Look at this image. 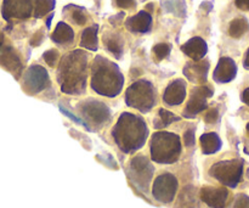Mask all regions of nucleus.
<instances>
[{
  "label": "nucleus",
  "instance_id": "412c9836",
  "mask_svg": "<svg viewBox=\"0 0 249 208\" xmlns=\"http://www.w3.org/2000/svg\"><path fill=\"white\" fill-rule=\"evenodd\" d=\"M104 45L107 49V51H109L116 58H121L122 55H123L124 41L123 38L118 33H113V32L105 33Z\"/></svg>",
  "mask_w": 249,
  "mask_h": 208
},
{
  "label": "nucleus",
  "instance_id": "9d476101",
  "mask_svg": "<svg viewBox=\"0 0 249 208\" xmlns=\"http://www.w3.org/2000/svg\"><path fill=\"white\" fill-rule=\"evenodd\" d=\"M22 85L29 95L39 94L50 85L48 71L39 65H32L24 72Z\"/></svg>",
  "mask_w": 249,
  "mask_h": 208
},
{
  "label": "nucleus",
  "instance_id": "2eb2a0df",
  "mask_svg": "<svg viewBox=\"0 0 249 208\" xmlns=\"http://www.w3.org/2000/svg\"><path fill=\"white\" fill-rule=\"evenodd\" d=\"M0 65L18 79L22 73V62L14 48L7 45L0 46Z\"/></svg>",
  "mask_w": 249,
  "mask_h": 208
},
{
  "label": "nucleus",
  "instance_id": "58836bf2",
  "mask_svg": "<svg viewBox=\"0 0 249 208\" xmlns=\"http://www.w3.org/2000/svg\"><path fill=\"white\" fill-rule=\"evenodd\" d=\"M247 132H248V133H249V123L247 124Z\"/></svg>",
  "mask_w": 249,
  "mask_h": 208
},
{
  "label": "nucleus",
  "instance_id": "72a5a7b5",
  "mask_svg": "<svg viewBox=\"0 0 249 208\" xmlns=\"http://www.w3.org/2000/svg\"><path fill=\"white\" fill-rule=\"evenodd\" d=\"M44 40V31H38L31 39V45L32 46H39Z\"/></svg>",
  "mask_w": 249,
  "mask_h": 208
},
{
  "label": "nucleus",
  "instance_id": "39448f33",
  "mask_svg": "<svg viewBox=\"0 0 249 208\" xmlns=\"http://www.w3.org/2000/svg\"><path fill=\"white\" fill-rule=\"evenodd\" d=\"M79 113V123H83L89 131L97 132L111 122V110L105 102L100 100L85 99L77 105Z\"/></svg>",
  "mask_w": 249,
  "mask_h": 208
},
{
  "label": "nucleus",
  "instance_id": "b1692460",
  "mask_svg": "<svg viewBox=\"0 0 249 208\" xmlns=\"http://www.w3.org/2000/svg\"><path fill=\"white\" fill-rule=\"evenodd\" d=\"M63 14L67 15L68 19L73 22V23L78 24V26H83L87 23L88 21V14L87 10L84 7L77 6V5H67L63 9Z\"/></svg>",
  "mask_w": 249,
  "mask_h": 208
},
{
  "label": "nucleus",
  "instance_id": "ddd939ff",
  "mask_svg": "<svg viewBox=\"0 0 249 208\" xmlns=\"http://www.w3.org/2000/svg\"><path fill=\"white\" fill-rule=\"evenodd\" d=\"M199 197L211 208H226L230 192L226 188L203 187L199 191Z\"/></svg>",
  "mask_w": 249,
  "mask_h": 208
},
{
  "label": "nucleus",
  "instance_id": "20e7f679",
  "mask_svg": "<svg viewBox=\"0 0 249 208\" xmlns=\"http://www.w3.org/2000/svg\"><path fill=\"white\" fill-rule=\"evenodd\" d=\"M182 145L179 135L170 132H156L150 141L151 160L158 165H173L181 156Z\"/></svg>",
  "mask_w": 249,
  "mask_h": 208
},
{
  "label": "nucleus",
  "instance_id": "7ed1b4c3",
  "mask_svg": "<svg viewBox=\"0 0 249 208\" xmlns=\"http://www.w3.org/2000/svg\"><path fill=\"white\" fill-rule=\"evenodd\" d=\"M90 85L101 96L116 97L123 90L124 76L117 63L99 55L92 61Z\"/></svg>",
  "mask_w": 249,
  "mask_h": 208
},
{
  "label": "nucleus",
  "instance_id": "4be33fe9",
  "mask_svg": "<svg viewBox=\"0 0 249 208\" xmlns=\"http://www.w3.org/2000/svg\"><path fill=\"white\" fill-rule=\"evenodd\" d=\"M199 143H201L202 153L204 155H213V153L218 152L223 146V141L216 133L203 134L199 139Z\"/></svg>",
  "mask_w": 249,
  "mask_h": 208
},
{
  "label": "nucleus",
  "instance_id": "f704fd0d",
  "mask_svg": "<svg viewBox=\"0 0 249 208\" xmlns=\"http://www.w3.org/2000/svg\"><path fill=\"white\" fill-rule=\"evenodd\" d=\"M235 4L242 11H249V0H235Z\"/></svg>",
  "mask_w": 249,
  "mask_h": 208
},
{
  "label": "nucleus",
  "instance_id": "7c9ffc66",
  "mask_svg": "<svg viewBox=\"0 0 249 208\" xmlns=\"http://www.w3.org/2000/svg\"><path fill=\"white\" fill-rule=\"evenodd\" d=\"M114 1H116V5L119 7V9L130 10V9H135L136 6L135 0H114Z\"/></svg>",
  "mask_w": 249,
  "mask_h": 208
},
{
  "label": "nucleus",
  "instance_id": "a211bd4d",
  "mask_svg": "<svg viewBox=\"0 0 249 208\" xmlns=\"http://www.w3.org/2000/svg\"><path fill=\"white\" fill-rule=\"evenodd\" d=\"M181 51L192 61H201L208 53V45L203 38L194 37L181 45Z\"/></svg>",
  "mask_w": 249,
  "mask_h": 208
},
{
  "label": "nucleus",
  "instance_id": "393cba45",
  "mask_svg": "<svg viewBox=\"0 0 249 208\" xmlns=\"http://www.w3.org/2000/svg\"><path fill=\"white\" fill-rule=\"evenodd\" d=\"M180 119L181 118L178 117L175 113H173V112L168 111V110H164V109H160V111H158L157 118L155 119L153 124H155L156 129H160V128H165V127H168L169 124L174 123V122L180 121Z\"/></svg>",
  "mask_w": 249,
  "mask_h": 208
},
{
  "label": "nucleus",
  "instance_id": "473e14b6",
  "mask_svg": "<svg viewBox=\"0 0 249 208\" xmlns=\"http://www.w3.org/2000/svg\"><path fill=\"white\" fill-rule=\"evenodd\" d=\"M219 119V111L216 109H212L207 112L206 117H204V121L209 124H213L215 123L216 121Z\"/></svg>",
  "mask_w": 249,
  "mask_h": 208
},
{
  "label": "nucleus",
  "instance_id": "f8f14e48",
  "mask_svg": "<svg viewBox=\"0 0 249 208\" xmlns=\"http://www.w3.org/2000/svg\"><path fill=\"white\" fill-rule=\"evenodd\" d=\"M33 14V0H2L4 19H27Z\"/></svg>",
  "mask_w": 249,
  "mask_h": 208
},
{
  "label": "nucleus",
  "instance_id": "f257e3e1",
  "mask_svg": "<svg viewBox=\"0 0 249 208\" xmlns=\"http://www.w3.org/2000/svg\"><path fill=\"white\" fill-rule=\"evenodd\" d=\"M88 54L73 50L66 54L57 68V82L61 92L68 95H82L87 90Z\"/></svg>",
  "mask_w": 249,
  "mask_h": 208
},
{
  "label": "nucleus",
  "instance_id": "e433bc0d",
  "mask_svg": "<svg viewBox=\"0 0 249 208\" xmlns=\"http://www.w3.org/2000/svg\"><path fill=\"white\" fill-rule=\"evenodd\" d=\"M243 66H245V68L249 70V48H248V50L246 51L245 58H243Z\"/></svg>",
  "mask_w": 249,
  "mask_h": 208
},
{
  "label": "nucleus",
  "instance_id": "6ab92c4d",
  "mask_svg": "<svg viewBox=\"0 0 249 208\" xmlns=\"http://www.w3.org/2000/svg\"><path fill=\"white\" fill-rule=\"evenodd\" d=\"M125 27L133 33H147L152 27V16L150 12L142 10L134 16L129 17L125 21Z\"/></svg>",
  "mask_w": 249,
  "mask_h": 208
},
{
  "label": "nucleus",
  "instance_id": "cd10ccee",
  "mask_svg": "<svg viewBox=\"0 0 249 208\" xmlns=\"http://www.w3.org/2000/svg\"><path fill=\"white\" fill-rule=\"evenodd\" d=\"M170 45L167 43H160V44H156L152 49V53L153 55L156 56L158 61L160 60H164L165 57H168L170 54Z\"/></svg>",
  "mask_w": 249,
  "mask_h": 208
},
{
  "label": "nucleus",
  "instance_id": "f03ea898",
  "mask_svg": "<svg viewBox=\"0 0 249 208\" xmlns=\"http://www.w3.org/2000/svg\"><path fill=\"white\" fill-rule=\"evenodd\" d=\"M148 127L139 114L123 112L112 129V136L119 150L134 153L140 150L148 138Z\"/></svg>",
  "mask_w": 249,
  "mask_h": 208
},
{
  "label": "nucleus",
  "instance_id": "f3484780",
  "mask_svg": "<svg viewBox=\"0 0 249 208\" xmlns=\"http://www.w3.org/2000/svg\"><path fill=\"white\" fill-rule=\"evenodd\" d=\"M209 72V61L201 60L186 63L184 68V75L190 82L202 84L207 82Z\"/></svg>",
  "mask_w": 249,
  "mask_h": 208
},
{
  "label": "nucleus",
  "instance_id": "dca6fc26",
  "mask_svg": "<svg viewBox=\"0 0 249 208\" xmlns=\"http://www.w3.org/2000/svg\"><path fill=\"white\" fill-rule=\"evenodd\" d=\"M237 75V65L231 57H221L213 73V79L216 83H229Z\"/></svg>",
  "mask_w": 249,
  "mask_h": 208
},
{
  "label": "nucleus",
  "instance_id": "c9c22d12",
  "mask_svg": "<svg viewBox=\"0 0 249 208\" xmlns=\"http://www.w3.org/2000/svg\"><path fill=\"white\" fill-rule=\"evenodd\" d=\"M242 101L245 102V104L247 105V106H249V88H247V89H246L245 92H243Z\"/></svg>",
  "mask_w": 249,
  "mask_h": 208
},
{
  "label": "nucleus",
  "instance_id": "4468645a",
  "mask_svg": "<svg viewBox=\"0 0 249 208\" xmlns=\"http://www.w3.org/2000/svg\"><path fill=\"white\" fill-rule=\"evenodd\" d=\"M186 88L187 84L182 78L173 80L163 93V101L168 106H179L186 99Z\"/></svg>",
  "mask_w": 249,
  "mask_h": 208
},
{
  "label": "nucleus",
  "instance_id": "9b49d317",
  "mask_svg": "<svg viewBox=\"0 0 249 208\" xmlns=\"http://www.w3.org/2000/svg\"><path fill=\"white\" fill-rule=\"evenodd\" d=\"M213 89L211 87H196L192 89L191 96L189 102L185 107L182 116L185 118H195L198 113H201L203 110L208 106V99L213 96Z\"/></svg>",
  "mask_w": 249,
  "mask_h": 208
},
{
  "label": "nucleus",
  "instance_id": "c85d7f7f",
  "mask_svg": "<svg viewBox=\"0 0 249 208\" xmlns=\"http://www.w3.org/2000/svg\"><path fill=\"white\" fill-rule=\"evenodd\" d=\"M58 57H60V54H58L56 49H50V50L45 51L43 55V58L50 67H55L58 61Z\"/></svg>",
  "mask_w": 249,
  "mask_h": 208
},
{
  "label": "nucleus",
  "instance_id": "0eeeda50",
  "mask_svg": "<svg viewBox=\"0 0 249 208\" xmlns=\"http://www.w3.org/2000/svg\"><path fill=\"white\" fill-rule=\"evenodd\" d=\"M128 178L136 191L146 195L155 174V167L145 155H138L129 162Z\"/></svg>",
  "mask_w": 249,
  "mask_h": 208
},
{
  "label": "nucleus",
  "instance_id": "5701e85b",
  "mask_svg": "<svg viewBox=\"0 0 249 208\" xmlns=\"http://www.w3.org/2000/svg\"><path fill=\"white\" fill-rule=\"evenodd\" d=\"M97 32H99V24H94V26L85 28L82 33L80 46L84 49H88V50L96 51L99 49Z\"/></svg>",
  "mask_w": 249,
  "mask_h": 208
},
{
  "label": "nucleus",
  "instance_id": "bb28decb",
  "mask_svg": "<svg viewBox=\"0 0 249 208\" xmlns=\"http://www.w3.org/2000/svg\"><path fill=\"white\" fill-rule=\"evenodd\" d=\"M249 29V23L246 19L240 17V19H235L230 23L229 27V34H230L232 38H241L243 34L246 33Z\"/></svg>",
  "mask_w": 249,
  "mask_h": 208
},
{
  "label": "nucleus",
  "instance_id": "4c0bfd02",
  "mask_svg": "<svg viewBox=\"0 0 249 208\" xmlns=\"http://www.w3.org/2000/svg\"><path fill=\"white\" fill-rule=\"evenodd\" d=\"M2 41H4V36H2V34L0 33V46L2 45Z\"/></svg>",
  "mask_w": 249,
  "mask_h": 208
},
{
  "label": "nucleus",
  "instance_id": "6e6552de",
  "mask_svg": "<svg viewBox=\"0 0 249 208\" xmlns=\"http://www.w3.org/2000/svg\"><path fill=\"white\" fill-rule=\"evenodd\" d=\"M243 160H226L214 163L209 170V174L220 184L229 188H236L242 180Z\"/></svg>",
  "mask_w": 249,
  "mask_h": 208
},
{
  "label": "nucleus",
  "instance_id": "a878e982",
  "mask_svg": "<svg viewBox=\"0 0 249 208\" xmlns=\"http://www.w3.org/2000/svg\"><path fill=\"white\" fill-rule=\"evenodd\" d=\"M56 0H34L33 16L41 19L55 9Z\"/></svg>",
  "mask_w": 249,
  "mask_h": 208
},
{
  "label": "nucleus",
  "instance_id": "c756f323",
  "mask_svg": "<svg viewBox=\"0 0 249 208\" xmlns=\"http://www.w3.org/2000/svg\"><path fill=\"white\" fill-rule=\"evenodd\" d=\"M232 208H249V196L245 194H238Z\"/></svg>",
  "mask_w": 249,
  "mask_h": 208
},
{
  "label": "nucleus",
  "instance_id": "423d86ee",
  "mask_svg": "<svg viewBox=\"0 0 249 208\" xmlns=\"http://www.w3.org/2000/svg\"><path fill=\"white\" fill-rule=\"evenodd\" d=\"M125 104L141 113L150 112L157 104V92L155 85L146 79L134 82L125 92Z\"/></svg>",
  "mask_w": 249,
  "mask_h": 208
},
{
  "label": "nucleus",
  "instance_id": "2f4dec72",
  "mask_svg": "<svg viewBox=\"0 0 249 208\" xmlns=\"http://www.w3.org/2000/svg\"><path fill=\"white\" fill-rule=\"evenodd\" d=\"M184 144L187 148L195 145V129H189L184 134Z\"/></svg>",
  "mask_w": 249,
  "mask_h": 208
},
{
  "label": "nucleus",
  "instance_id": "aec40b11",
  "mask_svg": "<svg viewBox=\"0 0 249 208\" xmlns=\"http://www.w3.org/2000/svg\"><path fill=\"white\" fill-rule=\"evenodd\" d=\"M73 39H74V32H73L72 27L66 22H58L55 31L51 34V40L60 45H67V44L72 43Z\"/></svg>",
  "mask_w": 249,
  "mask_h": 208
},
{
  "label": "nucleus",
  "instance_id": "1a4fd4ad",
  "mask_svg": "<svg viewBox=\"0 0 249 208\" xmlns=\"http://www.w3.org/2000/svg\"><path fill=\"white\" fill-rule=\"evenodd\" d=\"M179 189V180L173 173L163 172L153 180L151 192L156 201L163 205L172 204Z\"/></svg>",
  "mask_w": 249,
  "mask_h": 208
}]
</instances>
